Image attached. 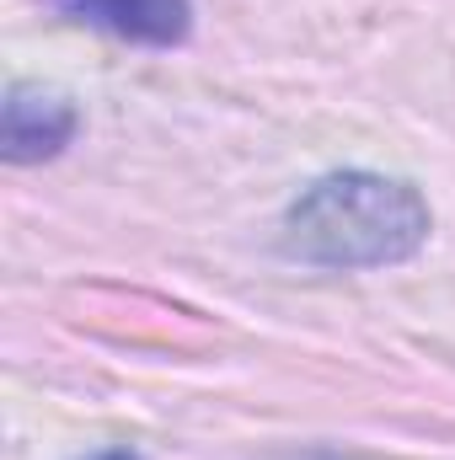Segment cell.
Segmentation results:
<instances>
[{
	"instance_id": "cell-4",
	"label": "cell",
	"mask_w": 455,
	"mask_h": 460,
	"mask_svg": "<svg viewBox=\"0 0 455 460\" xmlns=\"http://www.w3.org/2000/svg\"><path fill=\"white\" fill-rule=\"evenodd\" d=\"M92 460H139L134 450H103V456H92Z\"/></svg>"
},
{
	"instance_id": "cell-3",
	"label": "cell",
	"mask_w": 455,
	"mask_h": 460,
	"mask_svg": "<svg viewBox=\"0 0 455 460\" xmlns=\"http://www.w3.org/2000/svg\"><path fill=\"white\" fill-rule=\"evenodd\" d=\"M76 22L139 49H177L193 32V0H65Z\"/></svg>"
},
{
	"instance_id": "cell-1",
	"label": "cell",
	"mask_w": 455,
	"mask_h": 460,
	"mask_svg": "<svg viewBox=\"0 0 455 460\" xmlns=\"http://www.w3.org/2000/svg\"><path fill=\"white\" fill-rule=\"evenodd\" d=\"M429 204L413 182L380 172H333L311 182L284 215V252L311 268H391L424 252Z\"/></svg>"
},
{
	"instance_id": "cell-2",
	"label": "cell",
	"mask_w": 455,
	"mask_h": 460,
	"mask_svg": "<svg viewBox=\"0 0 455 460\" xmlns=\"http://www.w3.org/2000/svg\"><path fill=\"white\" fill-rule=\"evenodd\" d=\"M76 108L70 97L59 92H43V86H27L16 81L0 102V155L11 166H38V161H54L70 139H76Z\"/></svg>"
}]
</instances>
